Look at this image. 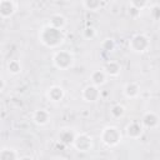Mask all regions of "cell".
<instances>
[{
	"label": "cell",
	"instance_id": "obj_20",
	"mask_svg": "<svg viewBox=\"0 0 160 160\" xmlns=\"http://www.w3.org/2000/svg\"><path fill=\"white\" fill-rule=\"evenodd\" d=\"M110 114H111L112 118H121L125 114V108L122 105H120V104H116V105H114L111 108Z\"/></svg>",
	"mask_w": 160,
	"mask_h": 160
},
{
	"label": "cell",
	"instance_id": "obj_19",
	"mask_svg": "<svg viewBox=\"0 0 160 160\" xmlns=\"http://www.w3.org/2000/svg\"><path fill=\"white\" fill-rule=\"evenodd\" d=\"M8 70H9L10 74H14V75L19 74L21 71V64H20V61L19 60H10L8 62Z\"/></svg>",
	"mask_w": 160,
	"mask_h": 160
},
{
	"label": "cell",
	"instance_id": "obj_15",
	"mask_svg": "<svg viewBox=\"0 0 160 160\" xmlns=\"http://www.w3.org/2000/svg\"><path fill=\"white\" fill-rule=\"evenodd\" d=\"M90 80L92 85L100 86L106 81V74L104 70H94L90 75Z\"/></svg>",
	"mask_w": 160,
	"mask_h": 160
},
{
	"label": "cell",
	"instance_id": "obj_23",
	"mask_svg": "<svg viewBox=\"0 0 160 160\" xmlns=\"http://www.w3.org/2000/svg\"><path fill=\"white\" fill-rule=\"evenodd\" d=\"M95 29L94 28H91V26H89V28H86L85 30H84V32H82V35H84V38H86V39H92L94 36H95Z\"/></svg>",
	"mask_w": 160,
	"mask_h": 160
},
{
	"label": "cell",
	"instance_id": "obj_16",
	"mask_svg": "<svg viewBox=\"0 0 160 160\" xmlns=\"http://www.w3.org/2000/svg\"><path fill=\"white\" fill-rule=\"evenodd\" d=\"M49 25L55 28V29H62L65 25H66V19L60 15V14H54L50 16V21H49Z\"/></svg>",
	"mask_w": 160,
	"mask_h": 160
},
{
	"label": "cell",
	"instance_id": "obj_7",
	"mask_svg": "<svg viewBox=\"0 0 160 160\" xmlns=\"http://www.w3.org/2000/svg\"><path fill=\"white\" fill-rule=\"evenodd\" d=\"M142 130H144V126L141 125V122H138V121H132L130 122L128 126H126V135L130 138V139H139L141 135H142Z\"/></svg>",
	"mask_w": 160,
	"mask_h": 160
},
{
	"label": "cell",
	"instance_id": "obj_12",
	"mask_svg": "<svg viewBox=\"0 0 160 160\" xmlns=\"http://www.w3.org/2000/svg\"><path fill=\"white\" fill-rule=\"evenodd\" d=\"M106 74V76H118L120 74V70H121V66L118 61H114V60H110L108 61L105 65H104V69H102Z\"/></svg>",
	"mask_w": 160,
	"mask_h": 160
},
{
	"label": "cell",
	"instance_id": "obj_26",
	"mask_svg": "<svg viewBox=\"0 0 160 160\" xmlns=\"http://www.w3.org/2000/svg\"><path fill=\"white\" fill-rule=\"evenodd\" d=\"M4 88H5V81H4L2 78H0V91H2Z\"/></svg>",
	"mask_w": 160,
	"mask_h": 160
},
{
	"label": "cell",
	"instance_id": "obj_9",
	"mask_svg": "<svg viewBox=\"0 0 160 160\" xmlns=\"http://www.w3.org/2000/svg\"><path fill=\"white\" fill-rule=\"evenodd\" d=\"M15 12V5L11 0H1L0 1V16L6 19L10 18Z\"/></svg>",
	"mask_w": 160,
	"mask_h": 160
},
{
	"label": "cell",
	"instance_id": "obj_22",
	"mask_svg": "<svg viewBox=\"0 0 160 160\" xmlns=\"http://www.w3.org/2000/svg\"><path fill=\"white\" fill-rule=\"evenodd\" d=\"M130 2H131V6H134L139 10L144 9L148 5V0H130Z\"/></svg>",
	"mask_w": 160,
	"mask_h": 160
},
{
	"label": "cell",
	"instance_id": "obj_25",
	"mask_svg": "<svg viewBox=\"0 0 160 160\" xmlns=\"http://www.w3.org/2000/svg\"><path fill=\"white\" fill-rule=\"evenodd\" d=\"M139 14H140V10H139V9H136V8H134V6H130V8H129V15H130V16H134V18H135V16H138Z\"/></svg>",
	"mask_w": 160,
	"mask_h": 160
},
{
	"label": "cell",
	"instance_id": "obj_24",
	"mask_svg": "<svg viewBox=\"0 0 160 160\" xmlns=\"http://www.w3.org/2000/svg\"><path fill=\"white\" fill-rule=\"evenodd\" d=\"M150 15H151V18H152L154 20H158L159 16H160V8H159L158 5L152 6L151 10H150Z\"/></svg>",
	"mask_w": 160,
	"mask_h": 160
},
{
	"label": "cell",
	"instance_id": "obj_14",
	"mask_svg": "<svg viewBox=\"0 0 160 160\" xmlns=\"http://www.w3.org/2000/svg\"><path fill=\"white\" fill-rule=\"evenodd\" d=\"M139 92H140V86H139L136 82H134V81L128 82V84L125 85V88H124V94H125V96L129 98V99L136 98V96L139 95Z\"/></svg>",
	"mask_w": 160,
	"mask_h": 160
},
{
	"label": "cell",
	"instance_id": "obj_10",
	"mask_svg": "<svg viewBox=\"0 0 160 160\" xmlns=\"http://www.w3.org/2000/svg\"><path fill=\"white\" fill-rule=\"evenodd\" d=\"M46 96H48V99H49L50 101L58 102V101L62 100V98H64V90H62L61 86L54 85V86H51V88L48 90Z\"/></svg>",
	"mask_w": 160,
	"mask_h": 160
},
{
	"label": "cell",
	"instance_id": "obj_4",
	"mask_svg": "<svg viewBox=\"0 0 160 160\" xmlns=\"http://www.w3.org/2000/svg\"><path fill=\"white\" fill-rule=\"evenodd\" d=\"M129 46L134 52H144L150 48V40L144 34H136L129 41Z\"/></svg>",
	"mask_w": 160,
	"mask_h": 160
},
{
	"label": "cell",
	"instance_id": "obj_18",
	"mask_svg": "<svg viewBox=\"0 0 160 160\" xmlns=\"http://www.w3.org/2000/svg\"><path fill=\"white\" fill-rule=\"evenodd\" d=\"M84 6L89 11H98L101 6V0H84Z\"/></svg>",
	"mask_w": 160,
	"mask_h": 160
},
{
	"label": "cell",
	"instance_id": "obj_6",
	"mask_svg": "<svg viewBox=\"0 0 160 160\" xmlns=\"http://www.w3.org/2000/svg\"><path fill=\"white\" fill-rule=\"evenodd\" d=\"M100 98V90L99 86L96 85H88L86 88H84L82 90V99L88 102H94L96 100H99Z\"/></svg>",
	"mask_w": 160,
	"mask_h": 160
},
{
	"label": "cell",
	"instance_id": "obj_13",
	"mask_svg": "<svg viewBox=\"0 0 160 160\" xmlns=\"http://www.w3.org/2000/svg\"><path fill=\"white\" fill-rule=\"evenodd\" d=\"M75 135H76V134H75L72 130H70V129H64V130H61L60 134H59V141H60L62 145H65V146L72 145V141H74V139H75Z\"/></svg>",
	"mask_w": 160,
	"mask_h": 160
},
{
	"label": "cell",
	"instance_id": "obj_21",
	"mask_svg": "<svg viewBox=\"0 0 160 160\" xmlns=\"http://www.w3.org/2000/svg\"><path fill=\"white\" fill-rule=\"evenodd\" d=\"M101 48H102V50H105V51H111V50H114V48H115V42H114L112 39H105V40L101 42Z\"/></svg>",
	"mask_w": 160,
	"mask_h": 160
},
{
	"label": "cell",
	"instance_id": "obj_11",
	"mask_svg": "<svg viewBox=\"0 0 160 160\" xmlns=\"http://www.w3.org/2000/svg\"><path fill=\"white\" fill-rule=\"evenodd\" d=\"M32 120H34L35 124H38V125H40V126L46 125V124L49 122V120H50V114H49V111H46L45 109H39V110H36V111L34 112Z\"/></svg>",
	"mask_w": 160,
	"mask_h": 160
},
{
	"label": "cell",
	"instance_id": "obj_17",
	"mask_svg": "<svg viewBox=\"0 0 160 160\" xmlns=\"http://www.w3.org/2000/svg\"><path fill=\"white\" fill-rule=\"evenodd\" d=\"M19 159V154L14 149H1L0 150V160H15Z\"/></svg>",
	"mask_w": 160,
	"mask_h": 160
},
{
	"label": "cell",
	"instance_id": "obj_5",
	"mask_svg": "<svg viewBox=\"0 0 160 160\" xmlns=\"http://www.w3.org/2000/svg\"><path fill=\"white\" fill-rule=\"evenodd\" d=\"M72 145L74 148L78 150V151H89L92 146V139L91 136H89L88 134H76L75 135V139L72 141Z\"/></svg>",
	"mask_w": 160,
	"mask_h": 160
},
{
	"label": "cell",
	"instance_id": "obj_3",
	"mask_svg": "<svg viewBox=\"0 0 160 160\" xmlns=\"http://www.w3.org/2000/svg\"><path fill=\"white\" fill-rule=\"evenodd\" d=\"M52 62L59 70H68L74 62V56L68 50H59L52 56Z\"/></svg>",
	"mask_w": 160,
	"mask_h": 160
},
{
	"label": "cell",
	"instance_id": "obj_1",
	"mask_svg": "<svg viewBox=\"0 0 160 160\" xmlns=\"http://www.w3.org/2000/svg\"><path fill=\"white\" fill-rule=\"evenodd\" d=\"M39 39L45 46L52 49V48H58L62 42L64 35L60 29H55V28L48 25L41 29L40 34H39Z\"/></svg>",
	"mask_w": 160,
	"mask_h": 160
},
{
	"label": "cell",
	"instance_id": "obj_8",
	"mask_svg": "<svg viewBox=\"0 0 160 160\" xmlns=\"http://www.w3.org/2000/svg\"><path fill=\"white\" fill-rule=\"evenodd\" d=\"M159 124V116L152 112V111H148L142 115L141 118V125L144 128H148V129H154L156 128Z\"/></svg>",
	"mask_w": 160,
	"mask_h": 160
},
{
	"label": "cell",
	"instance_id": "obj_2",
	"mask_svg": "<svg viewBox=\"0 0 160 160\" xmlns=\"http://www.w3.org/2000/svg\"><path fill=\"white\" fill-rule=\"evenodd\" d=\"M100 139L101 141L109 146V148H112V146H116L120 140H121V132L118 128L115 126H106L101 134H100Z\"/></svg>",
	"mask_w": 160,
	"mask_h": 160
}]
</instances>
